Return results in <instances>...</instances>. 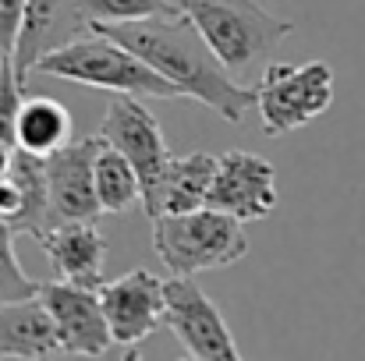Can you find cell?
I'll return each mask as SVG.
<instances>
[{"instance_id": "cell-1", "label": "cell", "mask_w": 365, "mask_h": 361, "mask_svg": "<svg viewBox=\"0 0 365 361\" xmlns=\"http://www.w3.org/2000/svg\"><path fill=\"white\" fill-rule=\"evenodd\" d=\"M93 28L114 36L145 64H153L181 93V100H195L231 124H238L248 114V107H255V89H248L224 68V61L213 53V46L185 11L167 18L93 25Z\"/></svg>"}, {"instance_id": "cell-2", "label": "cell", "mask_w": 365, "mask_h": 361, "mask_svg": "<svg viewBox=\"0 0 365 361\" xmlns=\"http://www.w3.org/2000/svg\"><path fill=\"white\" fill-rule=\"evenodd\" d=\"M32 75H46V78H61L71 85H89V89H103L114 96H142V100H181V93L153 68L145 64L135 50H128L114 36L100 32V28H86L82 36L53 46L50 53H43Z\"/></svg>"}, {"instance_id": "cell-3", "label": "cell", "mask_w": 365, "mask_h": 361, "mask_svg": "<svg viewBox=\"0 0 365 361\" xmlns=\"http://www.w3.org/2000/svg\"><path fill=\"white\" fill-rule=\"evenodd\" d=\"M178 4L235 78L259 71L269 61V53L294 32L291 18L266 11L259 0H178Z\"/></svg>"}, {"instance_id": "cell-4", "label": "cell", "mask_w": 365, "mask_h": 361, "mask_svg": "<svg viewBox=\"0 0 365 361\" xmlns=\"http://www.w3.org/2000/svg\"><path fill=\"white\" fill-rule=\"evenodd\" d=\"M153 248L174 276H199L206 269L235 266L248 255L242 220L202 206L192 213H163L153 220Z\"/></svg>"}, {"instance_id": "cell-5", "label": "cell", "mask_w": 365, "mask_h": 361, "mask_svg": "<svg viewBox=\"0 0 365 361\" xmlns=\"http://www.w3.org/2000/svg\"><path fill=\"white\" fill-rule=\"evenodd\" d=\"M255 107L262 131L280 138L298 131L334 107V68L327 61L305 64H266L255 85Z\"/></svg>"}, {"instance_id": "cell-6", "label": "cell", "mask_w": 365, "mask_h": 361, "mask_svg": "<svg viewBox=\"0 0 365 361\" xmlns=\"http://www.w3.org/2000/svg\"><path fill=\"white\" fill-rule=\"evenodd\" d=\"M163 326L174 333V340L185 347L188 358H210V361L242 358V351H238L220 308L206 298V291L195 283V276H170L167 280Z\"/></svg>"}, {"instance_id": "cell-7", "label": "cell", "mask_w": 365, "mask_h": 361, "mask_svg": "<svg viewBox=\"0 0 365 361\" xmlns=\"http://www.w3.org/2000/svg\"><path fill=\"white\" fill-rule=\"evenodd\" d=\"M103 135L71 138L64 149L46 156V227L64 220H96L103 213L96 199V156Z\"/></svg>"}, {"instance_id": "cell-8", "label": "cell", "mask_w": 365, "mask_h": 361, "mask_svg": "<svg viewBox=\"0 0 365 361\" xmlns=\"http://www.w3.org/2000/svg\"><path fill=\"white\" fill-rule=\"evenodd\" d=\"M39 298L53 315V326L61 333L64 355L75 358H103L114 344L103 301H100V287H86V283H71V280H50L39 283Z\"/></svg>"}, {"instance_id": "cell-9", "label": "cell", "mask_w": 365, "mask_h": 361, "mask_svg": "<svg viewBox=\"0 0 365 361\" xmlns=\"http://www.w3.org/2000/svg\"><path fill=\"white\" fill-rule=\"evenodd\" d=\"M100 135L118 152H124L131 159V167L142 177V202H145L156 192L167 163L174 159V152L167 149V138H163V127H160L156 114L145 107L142 96H114V103L103 114Z\"/></svg>"}, {"instance_id": "cell-10", "label": "cell", "mask_w": 365, "mask_h": 361, "mask_svg": "<svg viewBox=\"0 0 365 361\" xmlns=\"http://www.w3.org/2000/svg\"><path fill=\"white\" fill-rule=\"evenodd\" d=\"M206 206L252 224L266 220L277 209V170L269 159L248 152V149H227L217 156V174Z\"/></svg>"}, {"instance_id": "cell-11", "label": "cell", "mask_w": 365, "mask_h": 361, "mask_svg": "<svg viewBox=\"0 0 365 361\" xmlns=\"http://www.w3.org/2000/svg\"><path fill=\"white\" fill-rule=\"evenodd\" d=\"M100 301H103L114 344L135 351L149 333H156L163 326L167 280L153 276L149 269H131L118 280L100 283Z\"/></svg>"}, {"instance_id": "cell-12", "label": "cell", "mask_w": 365, "mask_h": 361, "mask_svg": "<svg viewBox=\"0 0 365 361\" xmlns=\"http://www.w3.org/2000/svg\"><path fill=\"white\" fill-rule=\"evenodd\" d=\"M36 238L61 280L86 283V287L103 283V266H107L110 244L100 234L96 220H64V224L39 231Z\"/></svg>"}, {"instance_id": "cell-13", "label": "cell", "mask_w": 365, "mask_h": 361, "mask_svg": "<svg viewBox=\"0 0 365 361\" xmlns=\"http://www.w3.org/2000/svg\"><path fill=\"white\" fill-rule=\"evenodd\" d=\"M86 28L89 25L78 14V0H29L21 36H18V50H14V68H18L21 85L29 82V71L43 53H50L53 46L82 36Z\"/></svg>"}, {"instance_id": "cell-14", "label": "cell", "mask_w": 365, "mask_h": 361, "mask_svg": "<svg viewBox=\"0 0 365 361\" xmlns=\"http://www.w3.org/2000/svg\"><path fill=\"white\" fill-rule=\"evenodd\" d=\"M57 355H64V344L39 294L0 305V358H57Z\"/></svg>"}, {"instance_id": "cell-15", "label": "cell", "mask_w": 365, "mask_h": 361, "mask_svg": "<svg viewBox=\"0 0 365 361\" xmlns=\"http://www.w3.org/2000/svg\"><path fill=\"white\" fill-rule=\"evenodd\" d=\"M213 174H217V156L210 152H188V156H174L156 184V192L142 202L145 216L156 220L163 213H192L202 209L213 188Z\"/></svg>"}, {"instance_id": "cell-16", "label": "cell", "mask_w": 365, "mask_h": 361, "mask_svg": "<svg viewBox=\"0 0 365 361\" xmlns=\"http://www.w3.org/2000/svg\"><path fill=\"white\" fill-rule=\"evenodd\" d=\"M71 142V114L53 96H25L18 110V149L50 156Z\"/></svg>"}, {"instance_id": "cell-17", "label": "cell", "mask_w": 365, "mask_h": 361, "mask_svg": "<svg viewBox=\"0 0 365 361\" xmlns=\"http://www.w3.org/2000/svg\"><path fill=\"white\" fill-rule=\"evenodd\" d=\"M96 199H100L103 213H128L135 202H142L138 170L107 138H103V149L96 156Z\"/></svg>"}, {"instance_id": "cell-18", "label": "cell", "mask_w": 365, "mask_h": 361, "mask_svg": "<svg viewBox=\"0 0 365 361\" xmlns=\"http://www.w3.org/2000/svg\"><path fill=\"white\" fill-rule=\"evenodd\" d=\"M78 14L86 18V25H124V21L181 14V4L178 0H78Z\"/></svg>"}, {"instance_id": "cell-19", "label": "cell", "mask_w": 365, "mask_h": 361, "mask_svg": "<svg viewBox=\"0 0 365 361\" xmlns=\"http://www.w3.org/2000/svg\"><path fill=\"white\" fill-rule=\"evenodd\" d=\"M11 224L0 220V305H11V301H21V298H36L39 294V283L29 280L18 266V255H14V244H11Z\"/></svg>"}, {"instance_id": "cell-20", "label": "cell", "mask_w": 365, "mask_h": 361, "mask_svg": "<svg viewBox=\"0 0 365 361\" xmlns=\"http://www.w3.org/2000/svg\"><path fill=\"white\" fill-rule=\"evenodd\" d=\"M25 4L29 0H0V46H4V57H11V61L18 50L21 21H25Z\"/></svg>"}, {"instance_id": "cell-21", "label": "cell", "mask_w": 365, "mask_h": 361, "mask_svg": "<svg viewBox=\"0 0 365 361\" xmlns=\"http://www.w3.org/2000/svg\"><path fill=\"white\" fill-rule=\"evenodd\" d=\"M18 209H21V188L14 177H4L0 181V220L11 224L18 216Z\"/></svg>"}, {"instance_id": "cell-22", "label": "cell", "mask_w": 365, "mask_h": 361, "mask_svg": "<svg viewBox=\"0 0 365 361\" xmlns=\"http://www.w3.org/2000/svg\"><path fill=\"white\" fill-rule=\"evenodd\" d=\"M14 156H18V145H4V142H0V181L11 177V170H14Z\"/></svg>"}, {"instance_id": "cell-23", "label": "cell", "mask_w": 365, "mask_h": 361, "mask_svg": "<svg viewBox=\"0 0 365 361\" xmlns=\"http://www.w3.org/2000/svg\"><path fill=\"white\" fill-rule=\"evenodd\" d=\"M0 68H4V46H0Z\"/></svg>"}]
</instances>
